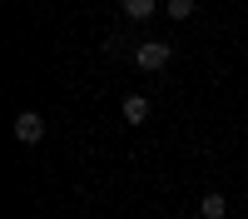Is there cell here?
<instances>
[{"label": "cell", "mask_w": 248, "mask_h": 219, "mask_svg": "<svg viewBox=\"0 0 248 219\" xmlns=\"http://www.w3.org/2000/svg\"><path fill=\"white\" fill-rule=\"evenodd\" d=\"M15 139L20 145H40V139H45V119H40L35 110H20L15 115Z\"/></svg>", "instance_id": "cell-2"}, {"label": "cell", "mask_w": 248, "mask_h": 219, "mask_svg": "<svg viewBox=\"0 0 248 219\" xmlns=\"http://www.w3.org/2000/svg\"><path fill=\"white\" fill-rule=\"evenodd\" d=\"M174 60V45L169 40H144V45H134V65L139 70H164Z\"/></svg>", "instance_id": "cell-1"}, {"label": "cell", "mask_w": 248, "mask_h": 219, "mask_svg": "<svg viewBox=\"0 0 248 219\" xmlns=\"http://www.w3.org/2000/svg\"><path fill=\"white\" fill-rule=\"evenodd\" d=\"M154 5H159V0H119L124 20H149V15H154Z\"/></svg>", "instance_id": "cell-4"}, {"label": "cell", "mask_w": 248, "mask_h": 219, "mask_svg": "<svg viewBox=\"0 0 248 219\" xmlns=\"http://www.w3.org/2000/svg\"><path fill=\"white\" fill-rule=\"evenodd\" d=\"M199 214H203V219H229V199H223V194H203Z\"/></svg>", "instance_id": "cell-5"}, {"label": "cell", "mask_w": 248, "mask_h": 219, "mask_svg": "<svg viewBox=\"0 0 248 219\" xmlns=\"http://www.w3.org/2000/svg\"><path fill=\"white\" fill-rule=\"evenodd\" d=\"M194 10H199L194 0H169V15H174V20H194Z\"/></svg>", "instance_id": "cell-6"}, {"label": "cell", "mask_w": 248, "mask_h": 219, "mask_svg": "<svg viewBox=\"0 0 248 219\" xmlns=\"http://www.w3.org/2000/svg\"><path fill=\"white\" fill-rule=\"evenodd\" d=\"M124 119H129V125H144V119H149V100L144 95H124Z\"/></svg>", "instance_id": "cell-3"}]
</instances>
